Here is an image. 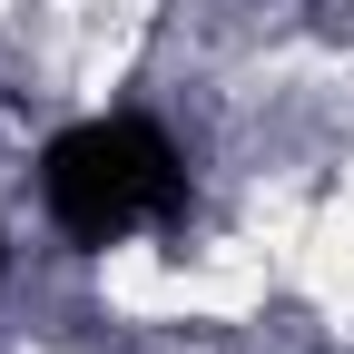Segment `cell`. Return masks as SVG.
<instances>
[{
  "label": "cell",
  "instance_id": "obj_1",
  "mask_svg": "<svg viewBox=\"0 0 354 354\" xmlns=\"http://www.w3.org/2000/svg\"><path fill=\"white\" fill-rule=\"evenodd\" d=\"M39 197H50V216L79 246H109L128 227H158V216L187 197V167H177V148L148 118H88V128H69V138H50Z\"/></svg>",
  "mask_w": 354,
  "mask_h": 354
}]
</instances>
